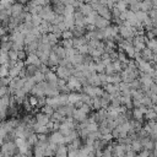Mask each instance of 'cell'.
<instances>
[{
    "label": "cell",
    "mask_w": 157,
    "mask_h": 157,
    "mask_svg": "<svg viewBox=\"0 0 157 157\" xmlns=\"http://www.w3.org/2000/svg\"><path fill=\"white\" fill-rule=\"evenodd\" d=\"M140 2H141V1H140ZM140 2H135V4H132V5H129L130 11H132V12L140 11Z\"/></svg>",
    "instance_id": "52"
},
{
    "label": "cell",
    "mask_w": 157,
    "mask_h": 157,
    "mask_svg": "<svg viewBox=\"0 0 157 157\" xmlns=\"http://www.w3.org/2000/svg\"><path fill=\"white\" fill-rule=\"evenodd\" d=\"M144 118L146 119V121H147V120H156V119H157V113H156L152 108H148V109L146 110V113L144 114Z\"/></svg>",
    "instance_id": "28"
},
{
    "label": "cell",
    "mask_w": 157,
    "mask_h": 157,
    "mask_svg": "<svg viewBox=\"0 0 157 157\" xmlns=\"http://www.w3.org/2000/svg\"><path fill=\"white\" fill-rule=\"evenodd\" d=\"M130 146H131V150H132L135 153H139V152H141V151L144 150L140 139H135V140H132L131 144H130Z\"/></svg>",
    "instance_id": "23"
},
{
    "label": "cell",
    "mask_w": 157,
    "mask_h": 157,
    "mask_svg": "<svg viewBox=\"0 0 157 157\" xmlns=\"http://www.w3.org/2000/svg\"><path fill=\"white\" fill-rule=\"evenodd\" d=\"M67 157H80V155H78V150L69 151V152H67Z\"/></svg>",
    "instance_id": "54"
},
{
    "label": "cell",
    "mask_w": 157,
    "mask_h": 157,
    "mask_svg": "<svg viewBox=\"0 0 157 157\" xmlns=\"http://www.w3.org/2000/svg\"><path fill=\"white\" fill-rule=\"evenodd\" d=\"M77 11H80V12L86 17V16H88V15H91V13L93 12V9H92V6H91L90 4H80Z\"/></svg>",
    "instance_id": "17"
},
{
    "label": "cell",
    "mask_w": 157,
    "mask_h": 157,
    "mask_svg": "<svg viewBox=\"0 0 157 157\" xmlns=\"http://www.w3.org/2000/svg\"><path fill=\"white\" fill-rule=\"evenodd\" d=\"M32 78L34 80V82H36V83H39V82L45 81V75H44V74H42L40 71H37V72L32 76Z\"/></svg>",
    "instance_id": "32"
},
{
    "label": "cell",
    "mask_w": 157,
    "mask_h": 157,
    "mask_svg": "<svg viewBox=\"0 0 157 157\" xmlns=\"http://www.w3.org/2000/svg\"><path fill=\"white\" fill-rule=\"evenodd\" d=\"M9 76V65H0V77H7Z\"/></svg>",
    "instance_id": "42"
},
{
    "label": "cell",
    "mask_w": 157,
    "mask_h": 157,
    "mask_svg": "<svg viewBox=\"0 0 157 157\" xmlns=\"http://www.w3.org/2000/svg\"><path fill=\"white\" fill-rule=\"evenodd\" d=\"M42 63L39 60V58L37 56V54H28L26 60H25V65H36L39 66Z\"/></svg>",
    "instance_id": "9"
},
{
    "label": "cell",
    "mask_w": 157,
    "mask_h": 157,
    "mask_svg": "<svg viewBox=\"0 0 157 157\" xmlns=\"http://www.w3.org/2000/svg\"><path fill=\"white\" fill-rule=\"evenodd\" d=\"M52 52L53 53H55V55L61 60V59H65L66 58V55H65V49L58 43L56 45H54V47H52Z\"/></svg>",
    "instance_id": "15"
},
{
    "label": "cell",
    "mask_w": 157,
    "mask_h": 157,
    "mask_svg": "<svg viewBox=\"0 0 157 157\" xmlns=\"http://www.w3.org/2000/svg\"><path fill=\"white\" fill-rule=\"evenodd\" d=\"M135 16H136V18L142 23V21L144 20H146L147 17H148V15H147V12H144V11H137V12H135Z\"/></svg>",
    "instance_id": "39"
},
{
    "label": "cell",
    "mask_w": 157,
    "mask_h": 157,
    "mask_svg": "<svg viewBox=\"0 0 157 157\" xmlns=\"http://www.w3.org/2000/svg\"><path fill=\"white\" fill-rule=\"evenodd\" d=\"M49 142V141H48ZM48 142H42V141H37L34 145H33V156L34 157H45L44 156V151H45V147L48 145Z\"/></svg>",
    "instance_id": "3"
},
{
    "label": "cell",
    "mask_w": 157,
    "mask_h": 157,
    "mask_svg": "<svg viewBox=\"0 0 157 157\" xmlns=\"http://www.w3.org/2000/svg\"><path fill=\"white\" fill-rule=\"evenodd\" d=\"M12 157H25V156H23L22 153H20V152H17V153H16V155H13Z\"/></svg>",
    "instance_id": "57"
},
{
    "label": "cell",
    "mask_w": 157,
    "mask_h": 157,
    "mask_svg": "<svg viewBox=\"0 0 157 157\" xmlns=\"http://www.w3.org/2000/svg\"><path fill=\"white\" fill-rule=\"evenodd\" d=\"M37 101H38V103H37V107H39V108H42V107H44V105L47 104V97H45V96H40V97H37Z\"/></svg>",
    "instance_id": "46"
},
{
    "label": "cell",
    "mask_w": 157,
    "mask_h": 157,
    "mask_svg": "<svg viewBox=\"0 0 157 157\" xmlns=\"http://www.w3.org/2000/svg\"><path fill=\"white\" fill-rule=\"evenodd\" d=\"M6 34V27H4L1 23H0V38L2 37V36H5Z\"/></svg>",
    "instance_id": "56"
},
{
    "label": "cell",
    "mask_w": 157,
    "mask_h": 157,
    "mask_svg": "<svg viewBox=\"0 0 157 157\" xmlns=\"http://www.w3.org/2000/svg\"><path fill=\"white\" fill-rule=\"evenodd\" d=\"M156 96H157V94H156Z\"/></svg>",
    "instance_id": "59"
},
{
    "label": "cell",
    "mask_w": 157,
    "mask_h": 157,
    "mask_svg": "<svg viewBox=\"0 0 157 157\" xmlns=\"http://www.w3.org/2000/svg\"><path fill=\"white\" fill-rule=\"evenodd\" d=\"M136 155H137V153H135L132 150H130V151H126V152H125L124 157H136Z\"/></svg>",
    "instance_id": "55"
},
{
    "label": "cell",
    "mask_w": 157,
    "mask_h": 157,
    "mask_svg": "<svg viewBox=\"0 0 157 157\" xmlns=\"http://www.w3.org/2000/svg\"><path fill=\"white\" fill-rule=\"evenodd\" d=\"M83 44H87V39L85 37H80V38H72V47L75 49H77L78 47L83 45Z\"/></svg>",
    "instance_id": "27"
},
{
    "label": "cell",
    "mask_w": 157,
    "mask_h": 157,
    "mask_svg": "<svg viewBox=\"0 0 157 157\" xmlns=\"http://www.w3.org/2000/svg\"><path fill=\"white\" fill-rule=\"evenodd\" d=\"M49 142H53L55 145H65L64 142V135L58 130V131H53L49 134Z\"/></svg>",
    "instance_id": "5"
},
{
    "label": "cell",
    "mask_w": 157,
    "mask_h": 157,
    "mask_svg": "<svg viewBox=\"0 0 157 157\" xmlns=\"http://www.w3.org/2000/svg\"><path fill=\"white\" fill-rule=\"evenodd\" d=\"M94 26H96V28L102 29V28H105V27L109 26V21L105 20V18H103L102 16L97 15V16H96V21H94Z\"/></svg>",
    "instance_id": "12"
},
{
    "label": "cell",
    "mask_w": 157,
    "mask_h": 157,
    "mask_svg": "<svg viewBox=\"0 0 157 157\" xmlns=\"http://www.w3.org/2000/svg\"><path fill=\"white\" fill-rule=\"evenodd\" d=\"M54 157H67V147H66V145H64V144L63 145H58Z\"/></svg>",
    "instance_id": "19"
},
{
    "label": "cell",
    "mask_w": 157,
    "mask_h": 157,
    "mask_svg": "<svg viewBox=\"0 0 157 157\" xmlns=\"http://www.w3.org/2000/svg\"><path fill=\"white\" fill-rule=\"evenodd\" d=\"M17 55H18V60H21V61H25V60H26V58H27V54H26L25 49H23V50H18Z\"/></svg>",
    "instance_id": "53"
},
{
    "label": "cell",
    "mask_w": 157,
    "mask_h": 157,
    "mask_svg": "<svg viewBox=\"0 0 157 157\" xmlns=\"http://www.w3.org/2000/svg\"><path fill=\"white\" fill-rule=\"evenodd\" d=\"M17 53H18V52L10 49V50H9V60H10V61H18V55H17Z\"/></svg>",
    "instance_id": "44"
},
{
    "label": "cell",
    "mask_w": 157,
    "mask_h": 157,
    "mask_svg": "<svg viewBox=\"0 0 157 157\" xmlns=\"http://www.w3.org/2000/svg\"><path fill=\"white\" fill-rule=\"evenodd\" d=\"M28 102H29V104H31L33 108H34V107H37L38 101H37V97H36V96H32V94H31V96L28 97Z\"/></svg>",
    "instance_id": "50"
},
{
    "label": "cell",
    "mask_w": 157,
    "mask_h": 157,
    "mask_svg": "<svg viewBox=\"0 0 157 157\" xmlns=\"http://www.w3.org/2000/svg\"><path fill=\"white\" fill-rule=\"evenodd\" d=\"M70 31L72 32V36H74V38L85 37V34H86V32H87L85 27H77V26H74V27H72Z\"/></svg>",
    "instance_id": "16"
},
{
    "label": "cell",
    "mask_w": 157,
    "mask_h": 157,
    "mask_svg": "<svg viewBox=\"0 0 157 157\" xmlns=\"http://www.w3.org/2000/svg\"><path fill=\"white\" fill-rule=\"evenodd\" d=\"M77 52H78V54H82V55L88 54V45H87V44H83V45L78 47V48H77Z\"/></svg>",
    "instance_id": "48"
},
{
    "label": "cell",
    "mask_w": 157,
    "mask_h": 157,
    "mask_svg": "<svg viewBox=\"0 0 157 157\" xmlns=\"http://www.w3.org/2000/svg\"><path fill=\"white\" fill-rule=\"evenodd\" d=\"M78 109H80V110H82L83 113H86V114L88 115V114L91 113V109H92V108H91L88 104H85V103H83V104H82V105H81Z\"/></svg>",
    "instance_id": "49"
},
{
    "label": "cell",
    "mask_w": 157,
    "mask_h": 157,
    "mask_svg": "<svg viewBox=\"0 0 157 157\" xmlns=\"http://www.w3.org/2000/svg\"><path fill=\"white\" fill-rule=\"evenodd\" d=\"M146 48H148V49H151V50L157 49V38L148 39V40L146 42Z\"/></svg>",
    "instance_id": "36"
},
{
    "label": "cell",
    "mask_w": 157,
    "mask_h": 157,
    "mask_svg": "<svg viewBox=\"0 0 157 157\" xmlns=\"http://www.w3.org/2000/svg\"><path fill=\"white\" fill-rule=\"evenodd\" d=\"M87 82H88V85H91V86H93V87H101V86H102V82H101V80H99V77H98V74L91 75V76L87 78Z\"/></svg>",
    "instance_id": "18"
},
{
    "label": "cell",
    "mask_w": 157,
    "mask_h": 157,
    "mask_svg": "<svg viewBox=\"0 0 157 157\" xmlns=\"http://www.w3.org/2000/svg\"><path fill=\"white\" fill-rule=\"evenodd\" d=\"M88 120V119H87ZM88 132H93V131H98V124L96 121H88L87 126H86Z\"/></svg>",
    "instance_id": "35"
},
{
    "label": "cell",
    "mask_w": 157,
    "mask_h": 157,
    "mask_svg": "<svg viewBox=\"0 0 157 157\" xmlns=\"http://www.w3.org/2000/svg\"><path fill=\"white\" fill-rule=\"evenodd\" d=\"M34 119H36V123H38L40 125H47L50 121V117L47 115V114H44V113H42V112L40 113H37L34 115Z\"/></svg>",
    "instance_id": "10"
},
{
    "label": "cell",
    "mask_w": 157,
    "mask_h": 157,
    "mask_svg": "<svg viewBox=\"0 0 157 157\" xmlns=\"http://www.w3.org/2000/svg\"><path fill=\"white\" fill-rule=\"evenodd\" d=\"M152 56H153L152 50H151V49H148V48H144V49L140 52V58H141L142 60L151 61V60H152Z\"/></svg>",
    "instance_id": "21"
},
{
    "label": "cell",
    "mask_w": 157,
    "mask_h": 157,
    "mask_svg": "<svg viewBox=\"0 0 157 157\" xmlns=\"http://www.w3.org/2000/svg\"><path fill=\"white\" fill-rule=\"evenodd\" d=\"M64 49H69V48H74L72 47V39H63L60 43H59Z\"/></svg>",
    "instance_id": "41"
},
{
    "label": "cell",
    "mask_w": 157,
    "mask_h": 157,
    "mask_svg": "<svg viewBox=\"0 0 157 157\" xmlns=\"http://www.w3.org/2000/svg\"><path fill=\"white\" fill-rule=\"evenodd\" d=\"M55 74H56L58 78H63V80L66 81V80L71 76V70L67 69V67H64V66H56Z\"/></svg>",
    "instance_id": "6"
},
{
    "label": "cell",
    "mask_w": 157,
    "mask_h": 157,
    "mask_svg": "<svg viewBox=\"0 0 157 157\" xmlns=\"http://www.w3.org/2000/svg\"><path fill=\"white\" fill-rule=\"evenodd\" d=\"M114 7H117L120 12H124L128 10V4L124 1V0H119L117 4H114Z\"/></svg>",
    "instance_id": "33"
},
{
    "label": "cell",
    "mask_w": 157,
    "mask_h": 157,
    "mask_svg": "<svg viewBox=\"0 0 157 157\" xmlns=\"http://www.w3.org/2000/svg\"><path fill=\"white\" fill-rule=\"evenodd\" d=\"M102 108V104H101V98L99 97H93L92 98V109H101Z\"/></svg>",
    "instance_id": "37"
},
{
    "label": "cell",
    "mask_w": 157,
    "mask_h": 157,
    "mask_svg": "<svg viewBox=\"0 0 157 157\" xmlns=\"http://www.w3.org/2000/svg\"><path fill=\"white\" fill-rule=\"evenodd\" d=\"M66 85H67V87H69V90L71 91V92H81V90H82V85L78 82V80L75 77V76H70L67 80H66Z\"/></svg>",
    "instance_id": "2"
},
{
    "label": "cell",
    "mask_w": 157,
    "mask_h": 157,
    "mask_svg": "<svg viewBox=\"0 0 157 157\" xmlns=\"http://www.w3.org/2000/svg\"><path fill=\"white\" fill-rule=\"evenodd\" d=\"M61 38H63V39H72V38H74V36H72V32H71L70 29H66V31H64V32L61 33Z\"/></svg>",
    "instance_id": "47"
},
{
    "label": "cell",
    "mask_w": 157,
    "mask_h": 157,
    "mask_svg": "<svg viewBox=\"0 0 157 157\" xmlns=\"http://www.w3.org/2000/svg\"><path fill=\"white\" fill-rule=\"evenodd\" d=\"M125 155V150L124 146L118 144L117 141L113 142V150H112V157H124Z\"/></svg>",
    "instance_id": "7"
},
{
    "label": "cell",
    "mask_w": 157,
    "mask_h": 157,
    "mask_svg": "<svg viewBox=\"0 0 157 157\" xmlns=\"http://www.w3.org/2000/svg\"><path fill=\"white\" fill-rule=\"evenodd\" d=\"M58 76H56V74L54 72V71H52V70H49L47 74H45V81L48 82V83H53V85H58Z\"/></svg>",
    "instance_id": "20"
},
{
    "label": "cell",
    "mask_w": 157,
    "mask_h": 157,
    "mask_svg": "<svg viewBox=\"0 0 157 157\" xmlns=\"http://www.w3.org/2000/svg\"><path fill=\"white\" fill-rule=\"evenodd\" d=\"M25 11V5L21 2H16L11 5V17H18Z\"/></svg>",
    "instance_id": "8"
},
{
    "label": "cell",
    "mask_w": 157,
    "mask_h": 157,
    "mask_svg": "<svg viewBox=\"0 0 157 157\" xmlns=\"http://www.w3.org/2000/svg\"><path fill=\"white\" fill-rule=\"evenodd\" d=\"M9 63V52L0 50V65H6Z\"/></svg>",
    "instance_id": "34"
},
{
    "label": "cell",
    "mask_w": 157,
    "mask_h": 157,
    "mask_svg": "<svg viewBox=\"0 0 157 157\" xmlns=\"http://www.w3.org/2000/svg\"><path fill=\"white\" fill-rule=\"evenodd\" d=\"M34 85H36V82H34V80H33L32 77H26L25 83H23V87H22L23 92H25L26 94H27V93H31V91H32V88L34 87Z\"/></svg>",
    "instance_id": "13"
},
{
    "label": "cell",
    "mask_w": 157,
    "mask_h": 157,
    "mask_svg": "<svg viewBox=\"0 0 157 157\" xmlns=\"http://www.w3.org/2000/svg\"><path fill=\"white\" fill-rule=\"evenodd\" d=\"M64 23L66 26V29H71L75 26V20L74 16H69V17H64Z\"/></svg>",
    "instance_id": "30"
},
{
    "label": "cell",
    "mask_w": 157,
    "mask_h": 157,
    "mask_svg": "<svg viewBox=\"0 0 157 157\" xmlns=\"http://www.w3.org/2000/svg\"><path fill=\"white\" fill-rule=\"evenodd\" d=\"M61 22H64V16L63 15H55L54 16V18L50 21V23L54 26V25H59V23H61Z\"/></svg>",
    "instance_id": "45"
},
{
    "label": "cell",
    "mask_w": 157,
    "mask_h": 157,
    "mask_svg": "<svg viewBox=\"0 0 157 157\" xmlns=\"http://www.w3.org/2000/svg\"><path fill=\"white\" fill-rule=\"evenodd\" d=\"M78 101H81V92L80 93L78 92H70L67 94V102L70 104H75Z\"/></svg>",
    "instance_id": "22"
},
{
    "label": "cell",
    "mask_w": 157,
    "mask_h": 157,
    "mask_svg": "<svg viewBox=\"0 0 157 157\" xmlns=\"http://www.w3.org/2000/svg\"><path fill=\"white\" fill-rule=\"evenodd\" d=\"M137 157H152V153H151V151L142 150L141 152H139V153H137Z\"/></svg>",
    "instance_id": "51"
},
{
    "label": "cell",
    "mask_w": 157,
    "mask_h": 157,
    "mask_svg": "<svg viewBox=\"0 0 157 157\" xmlns=\"http://www.w3.org/2000/svg\"><path fill=\"white\" fill-rule=\"evenodd\" d=\"M33 132L34 134H50V131H49V129L47 128V125H40V124H38V123H34L33 124Z\"/></svg>",
    "instance_id": "14"
},
{
    "label": "cell",
    "mask_w": 157,
    "mask_h": 157,
    "mask_svg": "<svg viewBox=\"0 0 157 157\" xmlns=\"http://www.w3.org/2000/svg\"><path fill=\"white\" fill-rule=\"evenodd\" d=\"M42 21H43V18L39 15H32V23L34 27H38L42 23Z\"/></svg>",
    "instance_id": "43"
},
{
    "label": "cell",
    "mask_w": 157,
    "mask_h": 157,
    "mask_svg": "<svg viewBox=\"0 0 157 157\" xmlns=\"http://www.w3.org/2000/svg\"><path fill=\"white\" fill-rule=\"evenodd\" d=\"M37 39V37L31 32V33H28V34H26L25 36V45H27V44H29V43H32V42H34Z\"/></svg>",
    "instance_id": "40"
},
{
    "label": "cell",
    "mask_w": 157,
    "mask_h": 157,
    "mask_svg": "<svg viewBox=\"0 0 157 157\" xmlns=\"http://www.w3.org/2000/svg\"><path fill=\"white\" fill-rule=\"evenodd\" d=\"M25 70H26V77H32L38 71V66H36V65H26Z\"/></svg>",
    "instance_id": "25"
},
{
    "label": "cell",
    "mask_w": 157,
    "mask_h": 157,
    "mask_svg": "<svg viewBox=\"0 0 157 157\" xmlns=\"http://www.w3.org/2000/svg\"><path fill=\"white\" fill-rule=\"evenodd\" d=\"M31 157H34V156H31Z\"/></svg>",
    "instance_id": "58"
},
{
    "label": "cell",
    "mask_w": 157,
    "mask_h": 157,
    "mask_svg": "<svg viewBox=\"0 0 157 157\" xmlns=\"http://www.w3.org/2000/svg\"><path fill=\"white\" fill-rule=\"evenodd\" d=\"M0 150L4 152V155H6L9 157H12L13 155H16L18 152V148H17L15 141H6V142H4L0 146Z\"/></svg>",
    "instance_id": "1"
},
{
    "label": "cell",
    "mask_w": 157,
    "mask_h": 157,
    "mask_svg": "<svg viewBox=\"0 0 157 157\" xmlns=\"http://www.w3.org/2000/svg\"><path fill=\"white\" fill-rule=\"evenodd\" d=\"M132 119L137 121H144V113L141 112L140 108H132Z\"/></svg>",
    "instance_id": "26"
},
{
    "label": "cell",
    "mask_w": 157,
    "mask_h": 157,
    "mask_svg": "<svg viewBox=\"0 0 157 157\" xmlns=\"http://www.w3.org/2000/svg\"><path fill=\"white\" fill-rule=\"evenodd\" d=\"M42 113H44V114H47V115H49V117H52V114L55 112L54 110V108L53 107H50V105H48V104H45L44 107H42V110H40Z\"/></svg>",
    "instance_id": "38"
},
{
    "label": "cell",
    "mask_w": 157,
    "mask_h": 157,
    "mask_svg": "<svg viewBox=\"0 0 157 157\" xmlns=\"http://www.w3.org/2000/svg\"><path fill=\"white\" fill-rule=\"evenodd\" d=\"M83 56L85 55H82V54H75L74 56H71L69 60H70V63L74 65V66H77V65H81V64H83Z\"/></svg>",
    "instance_id": "24"
},
{
    "label": "cell",
    "mask_w": 157,
    "mask_h": 157,
    "mask_svg": "<svg viewBox=\"0 0 157 157\" xmlns=\"http://www.w3.org/2000/svg\"><path fill=\"white\" fill-rule=\"evenodd\" d=\"M75 109H76V108L74 107V104L67 103V104L60 105V107L56 109V112H59V113H60L61 115H64V117H72V113H74Z\"/></svg>",
    "instance_id": "4"
},
{
    "label": "cell",
    "mask_w": 157,
    "mask_h": 157,
    "mask_svg": "<svg viewBox=\"0 0 157 157\" xmlns=\"http://www.w3.org/2000/svg\"><path fill=\"white\" fill-rule=\"evenodd\" d=\"M74 12H75V7H74L72 5H66L65 9H64V13H63V16H64V17L74 16Z\"/></svg>",
    "instance_id": "31"
},
{
    "label": "cell",
    "mask_w": 157,
    "mask_h": 157,
    "mask_svg": "<svg viewBox=\"0 0 157 157\" xmlns=\"http://www.w3.org/2000/svg\"><path fill=\"white\" fill-rule=\"evenodd\" d=\"M52 7H53V11H54L55 15H63L64 13V9H65L64 4H55Z\"/></svg>",
    "instance_id": "29"
},
{
    "label": "cell",
    "mask_w": 157,
    "mask_h": 157,
    "mask_svg": "<svg viewBox=\"0 0 157 157\" xmlns=\"http://www.w3.org/2000/svg\"><path fill=\"white\" fill-rule=\"evenodd\" d=\"M72 118H74L75 121L82 123V121H85V120L88 118V115H87L86 113H83L82 110H80V109H75L74 113H72Z\"/></svg>",
    "instance_id": "11"
}]
</instances>
